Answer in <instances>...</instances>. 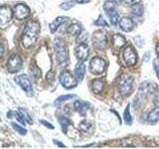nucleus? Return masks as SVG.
Segmentation results:
<instances>
[{
  "label": "nucleus",
  "mask_w": 159,
  "mask_h": 149,
  "mask_svg": "<svg viewBox=\"0 0 159 149\" xmlns=\"http://www.w3.org/2000/svg\"><path fill=\"white\" fill-rule=\"evenodd\" d=\"M40 33V24L37 21H29L23 31L21 42L24 48H30L37 41Z\"/></svg>",
  "instance_id": "nucleus-1"
},
{
  "label": "nucleus",
  "mask_w": 159,
  "mask_h": 149,
  "mask_svg": "<svg viewBox=\"0 0 159 149\" xmlns=\"http://www.w3.org/2000/svg\"><path fill=\"white\" fill-rule=\"evenodd\" d=\"M54 49L59 65L61 67H66L68 64L69 55H68V48L65 42L60 38L56 39L54 42Z\"/></svg>",
  "instance_id": "nucleus-2"
},
{
  "label": "nucleus",
  "mask_w": 159,
  "mask_h": 149,
  "mask_svg": "<svg viewBox=\"0 0 159 149\" xmlns=\"http://www.w3.org/2000/svg\"><path fill=\"white\" fill-rule=\"evenodd\" d=\"M133 88V78L128 74H123L118 79L117 89L122 97H126L130 94Z\"/></svg>",
  "instance_id": "nucleus-3"
},
{
  "label": "nucleus",
  "mask_w": 159,
  "mask_h": 149,
  "mask_svg": "<svg viewBox=\"0 0 159 149\" xmlns=\"http://www.w3.org/2000/svg\"><path fill=\"white\" fill-rule=\"evenodd\" d=\"M93 46L98 50H103L107 46V33L103 32L102 30H98L93 34Z\"/></svg>",
  "instance_id": "nucleus-4"
},
{
  "label": "nucleus",
  "mask_w": 159,
  "mask_h": 149,
  "mask_svg": "<svg viewBox=\"0 0 159 149\" xmlns=\"http://www.w3.org/2000/svg\"><path fill=\"white\" fill-rule=\"evenodd\" d=\"M59 79L62 86L67 89L73 88L75 87H77V84H78L77 78H75L73 74L68 71H63L61 74H60Z\"/></svg>",
  "instance_id": "nucleus-5"
},
{
  "label": "nucleus",
  "mask_w": 159,
  "mask_h": 149,
  "mask_svg": "<svg viewBox=\"0 0 159 149\" xmlns=\"http://www.w3.org/2000/svg\"><path fill=\"white\" fill-rule=\"evenodd\" d=\"M107 67V63L101 57H94L89 63V70L93 74H102Z\"/></svg>",
  "instance_id": "nucleus-6"
},
{
  "label": "nucleus",
  "mask_w": 159,
  "mask_h": 149,
  "mask_svg": "<svg viewBox=\"0 0 159 149\" xmlns=\"http://www.w3.org/2000/svg\"><path fill=\"white\" fill-rule=\"evenodd\" d=\"M22 64H23V61H22V59L19 55H17V54L12 55L7 62L8 72L11 73V74L17 73L18 71H20V69L22 68Z\"/></svg>",
  "instance_id": "nucleus-7"
},
{
  "label": "nucleus",
  "mask_w": 159,
  "mask_h": 149,
  "mask_svg": "<svg viewBox=\"0 0 159 149\" xmlns=\"http://www.w3.org/2000/svg\"><path fill=\"white\" fill-rule=\"evenodd\" d=\"M122 56H123L124 62H125V64L129 67L134 66L137 62V55L134 52V50L132 49L131 46H127L124 48L122 52Z\"/></svg>",
  "instance_id": "nucleus-8"
},
{
  "label": "nucleus",
  "mask_w": 159,
  "mask_h": 149,
  "mask_svg": "<svg viewBox=\"0 0 159 149\" xmlns=\"http://www.w3.org/2000/svg\"><path fill=\"white\" fill-rule=\"evenodd\" d=\"M12 16H13V12L9 6L3 5V6L0 7V25L2 27H5V25L11 21Z\"/></svg>",
  "instance_id": "nucleus-9"
},
{
  "label": "nucleus",
  "mask_w": 159,
  "mask_h": 149,
  "mask_svg": "<svg viewBox=\"0 0 159 149\" xmlns=\"http://www.w3.org/2000/svg\"><path fill=\"white\" fill-rule=\"evenodd\" d=\"M30 15V9L26 4L18 3L14 6V16L19 20L26 19Z\"/></svg>",
  "instance_id": "nucleus-10"
},
{
  "label": "nucleus",
  "mask_w": 159,
  "mask_h": 149,
  "mask_svg": "<svg viewBox=\"0 0 159 149\" xmlns=\"http://www.w3.org/2000/svg\"><path fill=\"white\" fill-rule=\"evenodd\" d=\"M158 87L157 84L149 82H144L140 84L139 87V93L143 97H147L149 94H153L158 92Z\"/></svg>",
  "instance_id": "nucleus-11"
},
{
  "label": "nucleus",
  "mask_w": 159,
  "mask_h": 149,
  "mask_svg": "<svg viewBox=\"0 0 159 149\" xmlns=\"http://www.w3.org/2000/svg\"><path fill=\"white\" fill-rule=\"evenodd\" d=\"M15 83L17 84H19L20 87L22 88V89H24L26 93H31L32 92V84L30 82L29 78L26 76V74H19V76H16L14 79Z\"/></svg>",
  "instance_id": "nucleus-12"
},
{
  "label": "nucleus",
  "mask_w": 159,
  "mask_h": 149,
  "mask_svg": "<svg viewBox=\"0 0 159 149\" xmlns=\"http://www.w3.org/2000/svg\"><path fill=\"white\" fill-rule=\"evenodd\" d=\"M75 54H76V57L79 61L84 62L89 57V46L86 43H82L77 46V48L75 49Z\"/></svg>",
  "instance_id": "nucleus-13"
},
{
  "label": "nucleus",
  "mask_w": 159,
  "mask_h": 149,
  "mask_svg": "<svg viewBox=\"0 0 159 149\" xmlns=\"http://www.w3.org/2000/svg\"><path fill=\"white\" fill-rule=\"evenodd\" d=\"M119 27L121 28V30L125 32H130L134 28V22L131 18L128 17H123L119 21Z\"/></svg>",
  "instance_id": "nucleus-14"
},
{
  "label": "nucleus",
  "mask_w": 159,
  "mask_h": 149,
  "mask_svg": "<svg viewBox=\"0 0 159 149\" xmlns=\"http://www.w3.org/2000/svg\"><path fill=\"white\" fill-rule=\"evenodd\" d=\"M75 111H78L81 115H84L89 108V103L84 101H77L74 103Z\"/></svg>",
  "instance_id": "nucleus-15"
},
{
  "label": "nucleus",
  "mask_w": 159,
  "mask_h": 149,
  "mask_svg": "<svg viewBox=\"0 0 159 149\" xmlns=\"http://www.w3.org/2000/svg\"><path fill=\"white\" fill-rule=\"evenodd\" d=\"M125 38L122 35L119 34H113L112 35V47L114 50L121 49L124 45H125Z\"/></svg>",
  "instance_id": "nucleus-16"
},
{
  "label": "nucleus",
  "mask_w": 159,
  "mask_h": 149,
  "mask_svg": "<svg viewBox=\"0 0 159 149\" xmlns=\"http://www.w3.org/2000/svg\"><path fill=\"white\" fill-rule=\"evenodd\" d=\"M84 74H86V65L84 64V62L79 61L76 68H75V77L77 78L79 82H81L83 81Z\"/></svg>",
  "instance_id": "nucleus-17"
},
{
  "label": "nucleus",
  "mask_w": 159,
  "mask_h": 149,
  "mask_svg": "<svg viewBox=\"0 0 159 149\" xmlns=\"http://www.w3.org/2000/svg\"><path fill=\"white\" fill-rule=\"evenodd\" d=\"M68 20V17H58L54 20V21L49 25V28H50V31L51 33H55L58 30V28L60 27V25L65 23Z\"/></svg>",
  "instance_id": "nucleus-18"
},
{
  "label": "nucleus",
  "mask_w": 159,
  "mask_h": 149,
  "mask_svg": "<svg viewBox=\"0 0 159 149\" xmlns=\"http://www.w3.org/2000/svg\"><path fill=\"white\" fill-rule=\"evenodd\" d=\"M104 84L101 79H96L92 82V89L94 93H101L103 91Z\"/></svg>",
  "instance_id": "nucleus-19"
},
{
  "label": "nucleus",
  "mask_w": 159,
  "mask_h": 149,
  "mask_svg": "<svg viewBox=\"0 0 159 149\" xmlns=\"http://www.w3.org/2000/svg\"><path fill=\"white\" fill-rule=\"evenodd\" d=\"M82 32V27L81 25L78 24V23H75V24H71L67 29V33L71 36H78Z\"/></svg>",
  "instance_id": "nucleus-20"
},
{
  "label": "nucleus",
  "mask_w": 159,
  "mask_h": 149,
  "mask_svg": "<svg viewBox=\"0 0 159 149\" xmlns=\"http://www.w3.org/2000/svg\"><path fill=\"white\" fill-rule=\"evenodd\" d=\"M93 123L88 120H84L79 124V129L84 133H91L93 131Z\"/></svg>",
  "instance_id": "nucleus-21"
},
{
  "label": "nucleus",
  "mask_w": 159,
  "mask_h": 149,
  "mask_svg": "<svg viewBox=\"0 0 159 149\" xmlns=\"http://www.w3.org/2000/svg\"><path fill=\"white\" fill-rule=\"evenodd\" d=\"M158 120H159V107H156L149 112L147 116V121L149 123H155Z\"/></svg>",
  "instance_id": "nucleus-22"
},
{
  "label": "nucleus",
  "mask_w": 159,
  "mask_h": 149,
  "mask_svg": "<svg viewBox=\"0 0 159 149\" xmlns=\"http://www.w3.org/2000/svg\"><path fill=\"white\" fill-rule=\"evenodd\" d=\"M131 13L135 16L140 17L144 13V8L141 3H135L131 6Z\"/></svg>",
  "instance_id": "nucleus-23"
},
{
  "label": "nucleus",
  "mask_w": 159,
  "mask_h": 149,
  "mask_svg": "<svg viewBox=\"0 0 159 149\" xmlns=\"http://www.w3.org/2000/svg\"><path fill=\"white\" fill-rule=\"evenodd\" d=\"M19 112H17V111H9L7 113V117L17 119V121H19L21 124H24V125H25V124H26V120H25L24 117L22 116V114L19 113Z\"/></svg>",
  "instance_id": "nucleus-24"
},
{
  "label": "nucleus",
  "mask_w": 159,
  "mask_h": 149,
  "mask_svg": "<svg viewBox=\"0 0 159 149\" xmlns=\"http://www.w3.org/2000/svg\"><path fill=\"white\" fill-rule=\"evenodd\" d=\"M59 120H60V124H61V126H62V130H63V132H64L65 134H67L68 126L72 125V121L70 120L69 118L65 117V116L60 117V118H59Z\"/></svg>",
  "instance_id": "nucleus-25"
},
{
  "label": "nucleus",
  "mask_w": 159,
  "mask_h": 149,
  "mask_svg": "<svg viewBox=\"0 0 159 149\" xmlns=\"http://www.w3.org/2000/svg\"><path fill=\"white\" fill-rule=\"evenodd\" d=\"M107 14L108 15L109 20H111V23L112 25H116L119 22V15H118V13H117V11H116V9L111 10V11H109Z\"/></svg>",
  "instance_id": "nucleus-26"
},
{
  "label": "nucleus",
  "mask_w": 159,
  "mask_h": 149,
  "mask_svg": "<svg viewBox=\"0 0 159 149\" xmlns=\"http://www.w3.org/2000/svg\"><path fill=\"white\" fill-rule=\"evenodd\" d=\"M123 118H124V121H125V123L127 124V125H130V124L132 123V117H131V114H130V106H129V104H127L125 111H124Z\"/></svg>",
  "instance_id": "nucleus-27"
},
{
  "label": "nucleus",
  "mask_w": 159,
  "mask_h": 149,
  "mask_svg": "<svg viewBox=\"0 0 159 149\" xmlns=\"http://www.w3.org/2000/svg\"><path fill=\"white\" fill-rule=\"evenodd\" d=\"M76 96L75 94H65V96H61V97H59L56 101H55V104H60V103H62V102H67V101H70V99H72L73 97H75Z\"/></svg>",
  "instance_id": "nucleus-28"
},
{
  "label": "nucleus",
  "mask_w": 159,
  "mask_h": 149,
  "mask_svg": "<svg viewBox=\"0 0 159 149\" xmlns=\"http://www.w3.org/2000/svg\"><path fill=\"white\" fill-rule=\"evenodd\" d=\"M142 102H143V96H141V94L138 93L136 97L134 98V101H133V106H134V108H139L142 106Z\"/></svg>",
  "instance_id": "nucleus-29"
},
{
  "label": "nucleus",
  "mask_w": 159,
  "mask_h": 149,
  "mask_svg": "<svg viewBox=\"0 0 159 149\" xmlns=\"http://www.w3.org/2000/svg\"><path fill=\"white\" fill-rule=\"evenodd\" d=\"M103 9L106 13H108L109 11H111V10H114L116 9V2H112V1H107L103 5Z\"/></svg>",
  "instance_id": "nucleus-30"
},
{
  "label": "nucleus",
  "mask_w": 159,
  "mask_h": 149,
  "mask_svg": "<svg viewBox=\"0 0 159 149\" xmlns=\"http://www.w3.org/2000/svg\"><path fill=\"white\" fill-rule=\"evenodd\" d=\"M11 125H12V127L16 130L19 134H21V135H25V134L27 133V130L25 128H23V127H21L20 125H18V124H16V123H14V122H12L11 123Z\"/></svg>",
  "instance_id": "nucleus-31"
},
{
  "label": "nucleus",
  "mask_w": 159,
  "mask_h": 149,
  "mask_svg": "<svg viewBox=\"0 0 159 149\" xmlns=\"http://www.w3.org/2000/svg\"><path fill=\"white\" fill-rule=\"evenodd\" d=\"M19 111H20V113L22 114V116L24 117V119L26 120L29 124H32V119H31V117H30V115H29V113L27 112V111L26 109H23V108H19Z\"/></svg>",
  "instance_id": "nucleus-32"
},
{
  "label": "nucleus",
  "mask_w": 159,
  "mask_h": 149,
  "mask_svg": "<svg viewBox=\"0 0 159 149\" xmlns=\"http://www.w3.org/2000/svg\"><path fill=\"white\" fill-rule=\"evenodd\" d=\"M77 2L76 1H68V2H64L62 3L61 5H60V8H62L64 10H69L71 9L72 7L75 6V4H76Z\"/></svg>",
  "instance_id": "nucleus-33"
},
{
  "label": "nucleus",
  "mask_w": 159,
  "mask_h": 149,
  "mask_svg": "<svg viewBox=\"0 0 159 149\" xmlns=\"http://www.w3.org/2000/svg\"><path fill=\"white\" fill-rule=\"evenodd\" d=\"M89 38V33H87V32H83V33H81L80 34V36H79V38L77 39V42L79 43V44H82V43H84V41Z\"/></svg>",
  "instance_id": "nucleus-34"
},
{
  "label": "nucleus",
  "mask_w": 159,
  "mask_h": 149,
  "mask_svg": "<svg viewBox=\"0 0 159 149\" xmlns=\"http://www.w3.org/2000/svg\"><path fill=\"white\" fill-rule=\"evenodd\" d=\"M96 25H98V26H103V27H107V21L102 18V16L101 15V16L98 17V19L96 21Z\"/></svg>",
  "instance_id": "nucleus-35"
},
{
  "label": "nucleus",
  "mask_w": 159,
  "mask_h": 149,
  "mask_svg": "<svg viewBox=\"0 0 159 149\" xmlns=\"http://www.w3.org/2000/svg\"><path fill=\"white\" fill-rule=\"evenodd\" d=\"M153 68H154V71L156 73V77L159 79V63H158V60L155 59L153 61Z\"/></svg>",
  "instance_id": "nucleus-36"
},
{
  "label": "nucleus",
  "mask_w": 159,
  "mask_h": 149,
  "mask_svg": "<svg viewBox=\"0 0 159 149\" xmlns=\"http://www.w3.org/2000/svg\"><path fill=\"white\" fill-rule=\"evenodd\" d=\"M134 41H135V44L138 47H142L144 45V39L140 36H137V37L134 38Z\"/></svg>",
  "instance_id": "nucleus-37"
},
{
  "label": "nucleus",
  "mask_w": 159,
  "mask_h": 149,
  "mask_svg": "<svg viewBox=\"0 0 159 149\" xmlns=\"http://www.w3.org/2000/svg\"><path fill=\"white\" fill-rule=\"evenodd\" d=\"M153 103L156 107H159V94H156L155 97L153 99Z\"/></svg>",
  "instance_id": "nucleus-38"
},
{
  "label": "nucleus",
  "mask_w": 159,
  "mask_h": 149,
  "mask_svg": "<svg viewBox=\"0 0 159 149\" xmlns=\"http://www.w3.org/2000/svg\"><path fill=\"white\" fill-rule=\"evenodd\" d=\"M53 79H54V74L52 71H50L48 74H47V79L49 82H52L53 81Z\"/></svg>",
  "instance_id": "nucleus-39"
},
{
  "label": "nucleus",
  "mask_w": 159,
  "mask_h": 149,
  "mask_svg": "<svg viewBox=\"0 0 159 149\" xmlns=\"http://www.w3.org/2000/svg\"><path fill=\"white\" fill-rule=\"evenodd\" d=\"M41 123L43 124V125H45V126H46V127H49L50 129H53V128H54V126L52 125L51 123H49V122H46V121H45V120H43V119H42V120H41Z\"/></svg>",
  "instance_id": "nucleus-40"
},
{
  "label": "nucleus",
  "mask_w": 159,
  "mask_h": 149,
  "mask_svg": "<svg viewBox=\"0 0 159 149\" xmlns=\"http://www.w3.org/2000/svg\"><path fill=\"white\" fill-rule=\"evenodd\" d=\"M53 142H54L55 144H56V145H58L59 147H61V148H63V147H66V145H65L64 143H62V142H60V141L56 140V139H54Z\"/></svg>",
  "instance_id": "nucleus-41"
},
{
  "label": "nucleus",
  "mask_w": 159,
  "mask_h": 149,
  "mask_svg": "<svg viewBox=\"0 0 159 149\" xmlns=\"http://www.w3.org/2000/svg\"><path fill=\"white\" fill-rule=\"evenodd\" d=\"M149 58H150V53L147 52L144 54V56H143V61L144 62H148L149 61Z\"/></svg>",
  "instance_id": "nucleus-42"
},
{
  "label": "nucleus",
  "mask_w": 159,
  "mask_h": 149,
  "mask_svg": "<svg viewBox=\"0 0 159 149\" xmlns=\"http://www.w3.org/2000/svg\"><path fill=\"white\" fill-rule=\"evenodd\" d=\"M123 2L126 5H133V3L135 2V0H123Z\"/></svg>",
  "instance_id": "nucleus-43"
},
{
  "label": "nucleus",
  "mask_w": 159,
  "mask_h": 149,
  "mask_svg": "<svg viewBox=\"0 0 159 149\" xmlns=\"http://www.w3.org/2000/svg\"><path fill=\"white\" fill-rule=\"evenodd\" d=\"M91 0H76V2L79 3V4H84V3H88Z\"/></svg>",
  "instance_id": "nucleus-44"
},
{
  "label": "nucleus",
  "mask_w": 159,
  "mask_h": 149,
  "mask_svg": "<svg viewBox=\"0 0 159 149\" xmlns=\"http://www.w3.org/2000/svg\"><path fill=\"white\" fill-rule=\"evenodd\" d=\"M155 51H156V55H157V57L159 58V43L156 45V48H155Z\"/></svg>",
  "instance_id": "nucleus-45"
},
{
  "label": "nucleus",
  "mask_w": 159,
  "mask_h": 149,
  "mask_svg": "<svg viewBox=\"0 0 159 149\" xmlns=\"http://www.w3.org/2000/svg\"><path fill=\"white\" fill-rule=\"evenodd\" d=\"M3 55H4V45L1 44V57H3Z\"/></svg>",
  "instance_id": "nucleus-46"
},
{
  "label": "nucleus",
  "mask_w": 159,
  "mask_h": 149,
  "mask_svg": "<svg viewBox=\"0 0 159 149\" xmlns=\"http://www.w3.org/2000/svg\"><path fill=\"white\" fill-rule=\"evenodd\" d=\"M114 2H116V4H119V3L121 2V0H114Z\"/></svg>",
  "instance_id": "nucleus-47"
}]
</instances>
